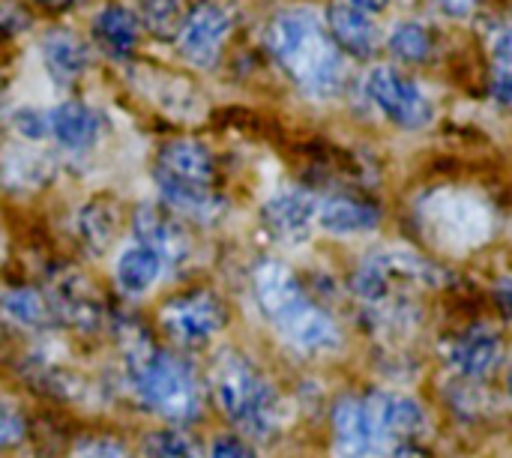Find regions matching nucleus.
<instances>
[{"mask_svg": "<svg viewBox=\"0 0 512 458\" xmlns=\"http://www.w3.org/2000/svg\"><path fill=\"white\" fill-rule=\"evenodd\" d=\"M267 45L303 93L327 99L342 90V51L315 9L294 6L279 12L267 27Z\"/></svg>", "mask_w": 512, "mask_h": 458, "instance_id": "1", "label": "nucleus"}, {"mask_svg": "<svg viewBox=\"0 0 512 458\" xmlns=\"http://www.w3.org/2000/svg\"><path fill=\"white\" fill-rule=\"evenodd\" d=\"M252 291L264 318L300 354H330L339 348L336 321L306 297L288 264L276 258L261 261L252 273Z\"/></svg>", "mask_w": 512, "mask_h": 458, "instance_id": "2", "label": "nucleus"}, {"mask_svg": "<svg viewBox=\"0 0 512 458\" xmlns=\"http://www.w3.org/2000/svg\"><path fill=\"white\" fill-rule=\"evenodd\" d=\"M126 378L135 396L144 402V408H150L174 426L195 423L204 411V393L192 369L180 357L156 348L147 339L129 345Z\"/></svg>", "mask_w": 512, "mask_h": 458, "instance_id": "3", "label": "nucleus"}, {"mask_svg": "<svg viewBox=\"0 0 512 458\" xmlns=\"http://www.w3.org/2000/svg\"><path fill=\"white\" fill-rule=\"evenodd\" d=\"M213 393L222 414L249 438H270L282 426V399L276 387L237 351H222L213 363Z\"/></svg>", "mask_w": 512, "mask_h": 458, "instance_id": "4", "label": "nucleus"}, {"mask_svg": "<svg viewBox=\"0 0 512 458\" xmlns=\"http://www.w3.org/2000/svg\"><path fill=\"white\" fill-rule=\"evenodd\" d=\"M417 222L432 246L465 255L495 234V207L474 189L441 186L417 198Z\"/></svg>", "mask_w": 512, "mask_h": 458, "instance_id": "5", "label": "nucleus"}, {"mask_svg": "<svg viewBox=\"0 0 512 458\" xmlns=\"http://www.w3.org/2000/svg\"><path fill=\"white\" fill-rule=\"evenodd\" d=\"M405 282H411V285H441L444 276L432 264H426L423 258H417L411 252L387 249V252L369 255L360 264V270L354 276V291L366 306L384 309L393 300V291L399 285H405Z\"/></svg>", "mask_w": 512, "mask_h": 458, "instance_id": "6", "label": "nucleus"}, {"mask_svg": "<svg viewBox=\"0 0 512 458\" xmlns=\"http://www.w3.org/2000/svg\"><path fill=\"white\" fill-rule=\"evenodd\" d=\"M225 321L228 312L222 300L210 291L180 294L159 309V324L168 333V339L186 348L207 345L216 333H222Z\"/></svg>", "mask_w": 512, "mask_h": 458, "instance_id": "7", "label": "nucleus"}, {"mask_svg": "<svg viewBox=\"0 0 512 458\" xmlns=\"http://www.w3.org/2000/svg\"><path fill=\"white\" fill-rule=\"evenodd\" d=\"M231 30H234V6L231 3L198 0L195 6H189L186 21L180 27V36H177L180 54L192 66L210 69V66H216Z\"/></svg>", "mask_w": 512, "mask_h": 458, "instance_id": "8", "label": "nucleus"}, {"mask_svg": "<svg viewBox=\"0 0 512 458\" xmlns=\"http://www.w3.org/2000/svg\"><path fill=\"white\" fill-rule=\"evenodd\" d=\"M366 96L390 123L402 129H420L432 120V105L426 93L393 66H375L366 75Z\"/></svg>", "mask_w": 512, "mask_h": 458, "instance_id": "9", "label": "nucleus"}, {"mask_svg": "<svg viewBox=\"0 0 512 458\" xmlns=\"http://www.w3.org/2000/svg\"><path fill=\"white\" fill-rule=\"evenodd\" d=\"M363 402H366V411L387 447L414 441L426 432V411L420 408V402H414L405 393L378 390V393L366 396Z\"/></svg>", "mask_w": 512, "mask_h": 458, "instance_id": "10", "label": "nucleus"}, {"mask_svg": "<svg viewBox=\"0 0 512 458\" xmlns=\"http://www.w3.org/2000/svg\"><path fill=\"white\" fill-rule=\"evenodd\" d=\"M267 231L282 243H303L309 240L315 222H318V198L303 189H282L267 198L264 210Z\"/></svg>", "mask_w": 512, "mask_h": 458, "instance_id": "11", "label": "nucleus"}, {"mask_svg": "<svg viewBox=\"0 0 512 458\" xmlns=\"http://www.w3.org/2000/svg\"><path fill=\"white\" fill-rule=\"evenodd\" d=\"M501 357H504V336L492 324H474L447 345L450 366L468 381L486 378L501 363Z\"/></svg>", "mask_w": 512, "mask_h": 458, "instance_id": "12", "label": "nucleus"}, {"mask_svg": "<svg viewBox=\"0 0 512 458\" xmlns=\"http://www.w3.org/2000/svg\"><path fill=\"white\" fill-rule=\"evenodd\" d=\"M333 435H336V450L342 458H372L387 450L384 438L378 435L366 402L363 399H339L333 408Z\"/></svg>", "mask_w": 512, "mask_h": 458, "instance_id": "13", "label": "nucleus"}, {"mask_svg": "<svg viewBox=\"0 0 512 458\" xmlns=\"http://www.w3.org/2000/svg\"><path fill=\"white\" fill-rule=\"evenodd\" d=\"M213 177H216L213 156H210V150L198 138H174V141H168L162 147L156 180L210 189Z\"/></svg>", "mask_w": 512, "mask_h": 458, "instance_id": "14", "label": "nucleus"}, {"mask_svg": "<svg viewBox=\"0 0 512 458\" xmlns=\"http://www.w3.org/2000/svg\"><path fill=\"white\" fill-rule=\"evenodd\" d=\"M132 231H135V240L159 252L165 264H180L189 255V237L183 225L159 207H150V204L138 207Z\"/></svg>", "mask_w": 512, "mask_h": 458, "instance_id": "15", "label": "nucleus"}, {"mask_svg": "<svg viewBox=\"0 0 512 458\" xmlns=\"http://www.w3.org/2000/svg\"><path fill=\"white\" fill-rule=\"evenodd\" d=\"M381 222V210L369 201L351 195H330L318 201V225L336 237H354L375 231Z\"/></svg>", "mask_w": 512, "mask_h": 458, "instance_id": "16", "label": "nucleus"}, {"mask_svg": "<svg viewBox=\"0 0 512 458\" xmlns=\"http://www.w3.org/2000/svg\"><path fill=\"white\" fill-rule=\"evenodd\" d=\"M327 30L339 51H348L354 57H369L378 48V27L372 24L369 12L351 6V3H333L327 12Z\"/></svg>", "mask_w": 512, "mask_h": 458, "instance_id": "17", "label": "nucleus"}, {"mask_svg": "<svg viewBox=\"0 0 512 458\" xmlns=\"http://www.w3.org/2000/svg\"><path fill=\"white\" fill-rule=\"evenodd\" d=\"M48 132L66 150H90L99 141V117L90 105L66 99L48 111Z\"/></svg>", "mask_w": 512, "mask_h": 458, "instance_id": "18", "label": "nucleus"}, {"mask_svg": "<svg viewBox=\"0 0 512 458\" xmlns=\"http://www.w3.org/2000/svg\"><path fill=\"white\" fill-rule=\"evenodd\" d=\"M162 270H165V261L159 258V252H153L150 246L135 240L132 246H126L120 252V258L114 264V279H117L123 294L141 297V294H147L156 285Z\"/></svg>", "mask_w": 512, "mask_h": 458, "instance_id": "19", "label": "nucleus"}, {"mask_svg": "<svg viewBox=\"0 0 512 458\" xmlns=\"http://www.w3.org/2000/svg\"><path fill=\"white\" fill-rule=\"evenodd\" d=\"M93 36L111 57H129L141 39V18L132 9L111 3L93 18Z\"/></svg>", "mask_w": 512, "mask_h": 458, "instance_id": "20", "label": "nucleus"}, {"mask_svg": "<svg viewBox=\"0 0 512 458\" xmlns=\"http://www.w3.org/2000/svg\"><path fill=\"white\" fill-rule=\"evenodd\" d=\"M39 51H42L45 69L60 84L75 81L90 66V48H87V42H81L75 33H66V30H51L48 36H42Z\"/></svg>", "mask_w": 512, "mask_h": 458, "instance_id": "21", "label": "nucleus"}, {"mask_svg": "<svg viewBox=\"0 0 512 458\" xmlns=\"http://www.w3.org/2000/svg\"><path fill=\"white\" fill-rule=\"evenodd\" d=\"M78 237L93 255H102L117 237V207L105 198L84 204L78 213Z\"/></svg>", "mask_w": 512, "mask_h": 458, "instance_id": "22", "label": "nucleus"}, {"mask_svg": "<svg viewBox=\"0 0 512 458\" xmlns=\"http://www.w3.org/2000/svg\"><path fill=\"white\" fill-rule=\"evenodd\" d=\"M54 306H57V312L69 324H75L81 330H93L99 324V300H96V294L84 282H66V285H60L57 288V297H54Z\"/></svg>", "mask_w": 512, "mask_h": 458, "instance_id": "23", "label": "nucleus"}, {"mask_svg": "<svg viewBox=\"0 0 512 458\" xmlns=\"http://www.w3.org/2000/svg\"><path fill=\"white\" fill-rule=\"evenodd\" d=\"M186 0H144L141 3V27L156 39H177L186 21Z\"/></svg>", "mask_w": 512, "mask_h": 458, "instance_id": "24", "label": "nucleus"}, {"mask_svg": "<svg viewBox=\"0 0 512 458\" xmlns=\"http://www.w3.org/2000/svg\"><path fill=\"white\" fill-rule=\"evenodd\" d=\"M3 315L18 327H45L51 315V300L33 288H18L3 297Z\"/></svg>", "mask_w": 512, "mask_h": 458, "instance_id": "25", "label": "nucleus"}, {"mask_svg": "<svg viewBox=\"0 0 512 458\" xmlns=\"http://www.w3.org/2000/svg\"><path fill=\"white\" fill-rule=\"evenodd\" d=\"M390 51L402 60L420 63L432 54V33L420 21H402L390 33Z\"/></svg>", "mask_w": 512, "mask_h": 458, "instance_id": "26", "label": "nucleus"}, {"mask_svg": "<svg viewBox=\"0 0 512 458\" xmlns=\"http://www.w3.org/2000/svg\"><path fill=\"white\" fill-rule=\"evenodd\" d=\"M144 458H201V447L192 435L180 429H162L147 435Z\"/></svg>", "mask_w": 512, "mask_h": 458, "instance_id": "27", "label": "nucleus"}, {"mask_svg": "<svg viewBox=\"0 0 512 458\" xmlns=\"http://www.w3.org/2000/svg\"><path fill=\"white\" fill-rule=\"evenodd\" d=\"M24 441V417L15 405L0 402V450H12Z\"/></svg>", "mask_w": 512, "mask_h": 458, "instance_id": "28", "label": "nucleus"}, {"mask_svg": "<svg viewBox=\"0 0 512 458\" xmlns=\"http://www.w3.org/2000/svg\"><path fill=\"white\" fill-rule=\"evenodd\" d=\"M489 51H492L495 69H504L512 75V27L498 24L489 30Z\"/></svg>", "mask_w": 512, "mask_h": 458, "instance_id": "29", "label": "nucleus"}, {"mask_svg": "<svg viewBox=\"0 0 512 458\" xmlns=\"http://www.w3.org/2000/svg\"><path fill=\"white\" fill-rule=\"evenodd\" d=\"M210 458H255V450L246 441L225 435L210 444Z\"/></svg>", "mask_w": 512, "mask_h": 458, "instance_id": "30", "label": "nucleus"}, {"mask_svg": "<svg viewBox=\"0 0 512 458\" xmlns=\"http://www.w3.org/2000/svg\"><path fill=\"white\" fill-rule=\"evenodd\" d=\"M72 458H129V453L117 444V441H111V438H102V441H90V444H84V447H78Z\"/></svg>", "mask_w": 512, "mask_h": 458, "instance_id": "31", "label": "nucleus"}, {"mask_svg": "<svg viewBox=\"0 0 512 458\" xmlns=\"http://www.w3.org/2000/svg\"><path fill=\"white\" fill-rule=\"evenodd\" d=\"M438 9L450 18H471L480 0H435Z\"/></svg>", "mask_w": 512, "mask_h": 458, "instance_id": "32", "label": "nucleus"}, {"mask_svg": "<svg viewBox=\"0 0 512 458\" xmlns=\"http://www.w3.org/2000/svg\"><path fill=\"white\" fill-rule=\"evenodd\" d=\"M498 303H501V309L512 318V279H504L498 285Z\"/></svg>", "mask_w": 512, "mask_h": 458, "instance_id": "33", "label": "nucleus"}, {"mask_svg": "<svg viewBox=\"0 0 512 458\" xmlns=\"http://www.w3.org/2000/svg\"><path fill=\"white\" fill-rule=\"evenodd\" d=\"M348 3H351V6H357V9H363V12H369V15H372V12H381V9H384V6H387V3H390V0H348Z\"/></svg>", "mask_w": 512, "mask_h": 458, "instance_id": "34", "label": "nucleus"}, {"mask_svg": "<svg viewBox=\"0 0 512 458\" xmlns=\"http://www.w3.org/2000/svg\"><path fill=\"white\" fill-rule=\"evenodd\" d=\"M393 458H426L417 447H411V441H405V444H396L393 447Z\"/></svg>", "mask_w": 512, "mask_h": 458, "instance_id": "35", "label": "nucleus"}, {"mask_svg": "<svg viewBox=\"0 0 512 458\" xmlns=\"http://www.w3.org/2000/svg\"><path fill=\"white\" fill-rule=\"evenodd\" d=\"M33 3H39V6H45V9H51V12H63V9H69L75 0H33Z\"/></svg>", "mask_w": 512, "mask_h": 458, "instance_id": "36", "label": "nucleus"}, {"mask_svg": "<svg viewBox=\"0 0 512 458\" xmlns=\"http://www.w3.org/2000/svg\"><path fill=\"white\" fill-rule=\"evenodd\" d=\"M507 390H510V396H512V366H510V375H507Z\"/></svg>", "mask_w": 512, "mask_h": 458, "instance_id": "37", "label": "nucleus"}]
</instances>
